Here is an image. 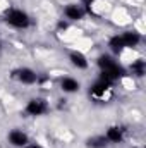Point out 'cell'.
Segmentation results:
<instances>
[{
    "label": "cell",
    "instance_id": "obj_3",
    "mask_svg": "<svg viewBox=\"0 0 146 148\" xmlns=\"http://www.w3.org/2000/svg\"><path fill=\"white\" fill-rule=\"evenodd\" d=\"M113 86L115 83H112L102 76H96V79L88 86V97L96 103H105L113 95Z\"/></svg>",
    "mask_w": 146,
    "mask_h": 148
},
{
    "label": "cell",
    "instance_id": "obj_13",
    "mask_svg": "<svg viewBox=\"0 0 146 148\" xmlns=\"http://www.w3.org/2000/svg\"><path fill=\"white\" fill-rule=\"evenodd\" d=\"M84 147L86 148H108V141L105 140L103 134H93V136H88L84 140Z\"/></svg>",
    "mask_w": 146,
    "mask_h": 148
},
{
    "label": "cell",
    "instance_id": "obj_6",
    "mask_svg": "<svg viewBox=\"0 0 146 148\" xmlns=\"http://www.w3.org/2000/svg\"><path fill=\"white\" fill-rule=\"evenodd\" d=\"M105 140L108 141L110 147H119V145H124L126 140H127V129L120 124H112L105 129L103 133Z\"/></svg>",
    "mask_w": 146,
    "mask_h": 148
},
{
    "label": "cell",
    "instance_id": "obj_2",
    "mask_svg": "<svg viewBox=\"0 0 146 148\" xmlns=\"http://www.w3.org/2000/svg\"><path fill=\"white\" fill-rule=\"evenodd\" d=\"M3 23L12 28V29H17V31H26L29 29L35 21L31 17V14L24 9H19V7H9L3 10V16H2Z\"/></svg>",
    "mask_w": 146,
    "mask_h": 148
},
{
    "label": "cell",
    "instance_id": "obj_12",
    "mask_svg": "<svg viewBox=\"0 0 146 148\" xmlns=\"http://www.w3.org/2000/svg\"><path fill=\"white\" fill-rule=\"evenodd\" d=\"M127 69V76H132V77H136V79H143L146 76V60L143 57H138V59H134L131 64H129V67H126Z\"/></svg>",
    "mask_w": 146,
    "mask_h": 148
},
{
    "label": "cell",
    "instance_id": "obj_4",
    "mask_svg": "<svg viewBox=\"0 0 146 148\" xmlns=\"http://www.w3.org/2000/svg\"><path fill=\"white\" fill-rule=\"evenodd\" d=\"M10 79L23 84V86H35V84H40V74L29 67V66H19V67H14L10 71Z\"/></svg>",
    "mask_w": 146,
    "mask_h": 148
},
{
    "label": "cell",
    "instance_id": "obj_14",
    "mask_svg": "<svg viewBox=\"0 0 146 148\" xmlns=\"http://www.w3.org/2000/svg\"><path fill=\"white\" fill-rule=\"evenodd\" d=\"M69 28H71V23H69V21H65L64 17H62V19H59V21H57V24H55V29H57L59 33H64V31H67Z\"/></svg>",
    "mask_w": 146,
    "mask_h": 148
},
{
    "label": "cell",
    "instance_id": "obj_5",
    "mask_svg": "<svg viewBox=\"0 0 146 148\" xmlns=\"http://www.w3.org/2000/svg\"><path fill=\"white\" fill-rule=\"evenodd\" d=\"M50 110H52V105H50V102L46 98L33 97V98H29L26 102V105L23 109V114L26 117H35L36 119V117H45L46 114H50Z\"/></svg>",
    "mask_w": 146,
    "mask_h": 148
},
{
    "label": "cell",
    "instance_id": "obj_15",
    "mask_svg": "<svg viewBox=\"0 0 146 148\" xmlns=\"http://www.w3.org/2000/svg\"><path fill=\"white\" fill-rule=\"evenodd\" d=\"M24 148H45V147H43V145H40V143H36V141H29Z\"/></svg>",
    "mask_w": 146,
    "mask_h": 148
},
{
    "label": "cell",
    "instance_id": "obj_8",
    "mask_svg": "<svg viewBox=\"0 0 146 148\" xmlns=\"http://www.w3.org/2000/svg\"><path fill=\"white\" fill-rule=\"evenodd\" d=\"M5 140H7V143L12 148H24L29 141H31L29 134H28L24 129H21V127H12V129H9Z\"/></svg>",
    "mask_w": 146,
    "mask_h": 148
},
{
    "label": "cell",
    "instance_id": "obj_1",
    "mask_svg": "<svg viewBox=\"0 0 146 148\" xmlns=\"http://www.w3.org/2000/svg\"><path fill=\"white\" fill-rule=\"evenodd\" d=\"M96 67H98V76L108 79L112 83H117L127 76L126 66H122L115 55L112 53H100L96 57Z\"/></svg>",
    "mask_w": 146,
    "mask_h": 148
},
{
    "label": "cell",
    "instance_id": "obj_16",
    "mask_svg": "<svg viewBox=\"0 0 146 148\" xmlns=\"http://www.w3.org/2000/svg\"><path fill=\"white\" fill-rule=\"evenodd\" d=\"M2 50H3V47H2V43H0V53H2Z\"/></svg>",
    "mask_w": 146,
    "mask_h": 148
},
{
    "label": "cell",
    "instance_id": "obj_7",
    "mask_svg": "<svg viewBox=\"0 0 146 148\" xmlns=\"http://www.w3.org/2000/svg\"><path fill=\"white\" fill-rule=\"evenodd\" d=\"M62 12H64V19L69 21L71 24H72V23H81V21L88 16L86 9H84L79 2H69V3H65L64 9H62Z\"/></svg>",
    "mask_w": 146,
    "mask_h": 148
},
{
    "label": "cell",
    "instance_id": "obj_9",
    "mask_svg": "<svg viewBox=\"0 0 146 148\" xmlns=\"http://www.w3.org/2000/svg\"><path fill=\"white\" fill-rule=\"evenodd\" d=\"M59 88L64 95H76L81 91L83 84L74 76H62V77H59Z\"/></svg>",
    "mask_w": 146,
    "mask_h": 148
},
{
    "label": "cell",
    "instance_id": "obj_10",
    "mask_svg": "<svg viewBox=\"0 0 146 148\" xmlns=\"http://www.w3.org/2000/svg\"><path fill=\"white\" fill-rule=\"evenodd\" d=\"M67 60H69V64L72 66L74 69H77V71H88L89 69V59L81 50H71L67 53Z\"/></svg>",
    "mask_w": 146,
    "mask_h": 148
},
{
    "label": "cell",
    "instance_id": "obj_11",
    "mask_svg": "<svg viewBox=\"0 0 146 148\" xmlns=\"http://www.w3.org/2000/svg\"><path fill=\"white\" fill-rule=\"evenodd\" d=\"M119 35H120V40H122L124 50H127V48H131V50L138 48L143 43V35L139 31H136V29H126V31H122Z\"/></svg>",
    "mask_w": 146,
    "mask_h": 148
}]
</instances>
